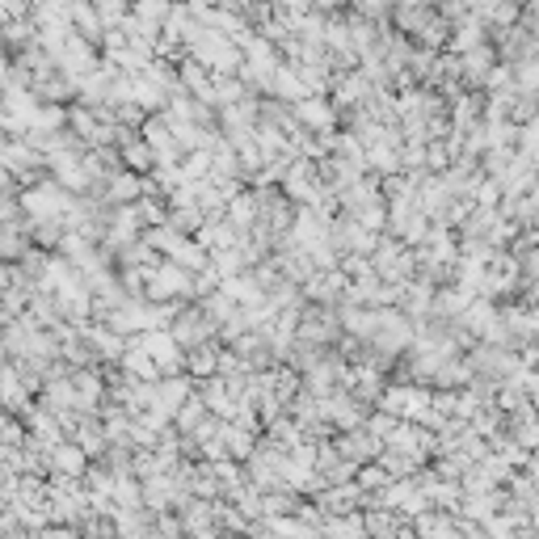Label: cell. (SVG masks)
<instances>
[{
    "instance_id": "1",
    "label": "cell",
    "mask_w": 539,
    "mask_h": 539,
    "mask_svg": "<svg viewBox=\"0 0 539 539\" xmlns=\"http://www.w3.org/2000/svg\"><path fill=\"white\" fill-rule=\"evenodd\" d=\"M89 464V451L80 447V442H55L47 455V468L55 472V477H80Z\"/></svg>"
},
{
    "instance_id": "2",
    "label": "cell",
    "mask_w": 539,
    "mask_h": 539,
    "mask_svg": "<svg viewBox=\"0 0 539 539\" xmlns=\"http://www.w3.org/2000/svg\"><path fill=\"white\" fill-rule=\"evenodd\" d=\"M106 194H110L114 203H127V198H135V194H139V182H135V173H118Z\"/></svg>"
},
{
    "instance_id": "3",
    "label": "cell",
    "mask_w": 539,
    "mask_h": 539,
    "mask_svg": "<svg viewBox=\"0 0 539 539\" xmlns=\"http://www.w3.org/2000/svg\"><path fill=\"white\" fill-rule=\"evenodd\" d=\"M299 118L312 127H329V110H325L320 101H304V106H299Z\"/></svg>"
},
{
    "instance_id": "4",
    "label": "cell",
    "mask_w": 539,
    "mask_h": 539,
    "mask_svg": "<svg viewBox=\"0 0 539 539\" xmlns=\"http://www.w3.org/2000/svg\"><path fill=\"white\" fill-rule=\"evenodd\" d=\"M22 215V198H13L9 190H0V223H9Z\"/></svg>"
},
{
    "instance_id": "5",
    "label": "cell",
    "mask_w": 539,
    "mask_h": 539,
    "mask_svg": "<svg viewBox=\"0 0 539 539\" xmlns=\"http://www.w3.org/2000/svg\"><path fill=\"white\" fill-rule=\"evenodd\" d=\"M198 417H203V401H185V409L177 413V426H182V430H194Z\"/></svg>"
},
{
    "instance_id": "6",
    "label": "cell",
    "mask_w": 539,
    "mask_h": 539,
    "mask_svg": "<svg viewBox=\"0 0 539 539\" xmlns=\"http://www.w3.org/2000/svg\"><path fill=\"white\" fill-rule=\"evenodd\" d=\"M185 85L194 89V93H207V72H203V68H198V63H185Z\"/></svg>"
},
{
    "instance_id": "7",
    "label": "cell",
    "mask_w": 539,
    "mask_h": 539,
    "mask_svg": "<svg viewBox=\"0 0 539 539\" xmlns=\"http://www.w3.org/2000/svg\"><path fill=\"white\" fill-rule=\"evenodd\" d=\"M190 367H194L198 375H211V371H215V355H211V350H194V355H190Z\"/></svg>"
}]
</instances>
